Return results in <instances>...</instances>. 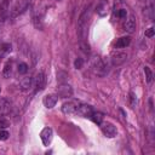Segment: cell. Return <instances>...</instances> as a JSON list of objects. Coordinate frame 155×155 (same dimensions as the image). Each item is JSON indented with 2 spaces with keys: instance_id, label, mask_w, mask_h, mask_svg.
I'll list each match as a JSON object with an SVG mask.
<instances>
[{
  "instance_id": "10",
  "label": "cell",
  "mask_w": 155,
  "mask_h": 155,
  "mask_svg": "<svg viewBox=\"0 0 155 155\" xmlns=\"http://www.w3.org/2000/svg\"><path fill=\"white\" fill-rule=\"evenodd\" d=\"M10 11H8V1L7 0H2V2L0 4V22H4L7 16H8Z\"/></svg>"
},
{
  "instance_id": "27",
  "label": "cell",
  "mask_w": 155,
  "mask_h": 155,
  "mask_svg": "<svg viewBox=\"0 0 155 155\" xmlns=\"http://www.w3.org/2000/svg\"><path fill=\"white\" fill-rule=\"evenodd\" d=\"M145 36L147 38H153L154 36V28H149L145 30Z\"/></svg>"
},
{
  "instance_id": "26",
  "label": "cell",
  "mask_w": 155,
  "mask_h": 155,
  "mask_svg": "<svg viewBox=\"0 0 155 155\" xmlns=\"http://www.w3.org/2000/svg\"><path fill=\"white\" fill-rule=\"evenodd\" d=\"M126 16H127V12H126V10H124V8H120L119 11H117V17L119 18H126Z\"/></svg>"
},
{
  "instance_id": "21",
  "label": "cell",
  "mask_w": 155,
  "mask_h": 155,
  "mask_svg": "<svg viewBox=\"0 0 155 155\" xmlns=\"http://www.w3.org/2000/svg\"><path fill=\"white\" fill-rule=\"evenodd\" d=\"M144 73H145V78H147V82H151V80H153V73H151V70H150V68L149 67H145L144 68Z\"/></svg>"
},
{
  "instance_id": "28",
  "label": "cell",
  "mask_w": 155,
  "mask_h": 155,
  "mask_svg": "<svg viewBox=\"0 0 155 155\" xmlns=\"http://www.w3.org/2000/svg\"><path fill=\"white\" fill-rule=\"evenodd\" d=\"M145 2H148V4H151V2H153V0H145Z\"/></svg>"
},
{
  "instance_id": "29",
  "label": "cell",
  "mask_w": 155,
  "mask_h": 155,
  "mask_svg": "<svg viewBox=\"0 0 155 155\" xmlns=\"http://www.w3.org/2000/svg\"><path fill=\"white\" fill-rule=\"evenodd\" d=\"M0 91H1V88H0Z\"/></svg>"
},
{
  "instance_id": "16",
  "label": "cell",
  "mask_w": 155,
  "mask_h": 155,
  "mask_svg": "<svg viewBox=\"0 0 155 155\" xmlns=\"http://www.w3.org/2000/svg\"><path fill=\"white\" fill-rule=\"evenodd\" d=\"M91 117V120L94 122V124H97V125H101L102 124V121H103V114L102 113H98V111H93L92 113V115L90 116Z\"/></svg>"
},
{
  "instance_id": "17",
  "label": "cell",
  "mask_w": 155,
  "mask_h": 155,
  "mask_svg": "<svg viewBox=\"0 0 155 155\" xmlns=\"http://www.w3.org/2000/svg\"><path fill=\"white\" fill-rule=\"evenodd\" d=\"M2 75L5 78H10L12 75V63L11 62H7L4 67V70H2Z\"/></svg>"
},
{
  "instance_id": "11",
  "label": "cell",
  "mask_w": 155,
  "mask_h": 155,
  "mask_svg": "<svg viewBox=\"0 0 155 155\" xmlns=\"http://www.w3.org/2000/svg\"><path fill=\"white\" fill-rule=\"evenodd\" d=\"M11 102L7 98H0V113L1 114H8L11 111Z\"/></svg>"
},
{
  "instance_id": "5",
  "label": "cell",
  "mask_w": 155,
  "mask_h": 155,
  "mask_svg": "<svg viewBox=\"0 0 155 155\" xmlns=\"http://www.w3.org/2000/svg\"><path fill=\"white\" fill-rule=\"evenodd\" d=\"M57 94L62 98H69L73 96V88L69 86V85H65V84H62L58 86L57 88Z\"/></svg>"
},
{
  "instance_id": "19",
  "label": "cell",
  "mask_w": 155,
  "mask_h": 155,
  "mask_svg": "<svg viewBox=\"0 0 155 155\" xmlns=\"http://www.w3.org/2000/svg\"><path fill=\"white\" fill-rule=\"evenodd\" d=\"M7 52H11V44H7V42L1 44L0 45V53L2 54V53H7Z\"/></svg>"
},
{
  "instance_id": "3",
  "label": "cell",
  "mask_w": 155,
  "mask_h": 155,
  "mask_svg": "<svg viewBox=\"0 0 155 155\" xmlns=\"http://www.w3.org/2000/svg\"><path fill=\"white\" fill-rule=\"evenodd\" d=\"M101 125H102V124H101ZM102 132L104 133L105 137H108V138H113V137L116 136L117 130H116V127H115L113 124H110V122H105V124L102 125Z\"/></svg>"
},
{
  "instance_id": "25",
  "label": "cell",
  "mask_w": 155,
  "mask_h": 155,
  "mask_svg": "<svg viewBox=\"0 0 155 155\" xmlns=\"http://www.w3.org/2000/svg\"><path fill=\"white\" fill-rule=\"evenodd\" d=\"M8 126H10L8 120H6V119H0V128H7Z\"/></svg>"
},
{
  "instance_id": "14",
  "label": "cell",
  "mask_w": 155,
  "mask_h": 155,
  "mask_svg": "<svg viewBox=\"0 0 155 155\" xmlns=\"http://www.w3.org/2000/svg\"><path fill=\"white\" fill-rule=\"evenodd\" d=\"M34 81H33V78L30 76H27V78H23L19 82V86H21V90L22 91H28L31 86H33Z\"/></svg>"
},
{
  "instance_id": "15",
  "label": "cell",
  "mask_w": 155,
  "mask_h": 155,
  "mask_svg": "<svg viewBox=\"0 0 155 155\" xmlns=\"http://www.w3.org/2000/svg\"><path fill=\"white\" fill-rule=\"evenodd\" d=\"M130 42H131V38H130V36H122V38L117 39L115 46L119 47V48H121V47H126V46H128Z\"/></svg>"
},
{
  "instance_id": "20",
  "label": "cell",
  "mask_w": 155,
  "mask_h": 155,
  "mask_svg": "<svg viewBox=\"0 0 155 155\" xmlns=\"http://www.w3.org/2000/svg\"><path fill=\"white\" fill-rule=\"evenodd\" d=\"M79 45H80V48H81V51L84 53H88L90 52V46H88L87 41H80Z\"/></svg>"
},
{
  "instance_id": "23",
  "label": "cell",
  "mask_w": 155,
  "mask_h": 155,
  "mask_svg": "<svg viewBox=\"0 0 155 155\" xmlns=\"http://www.w3.org/2000/svg\"><path fill=\"white\" fill-rule=\"evenodd\" d=\"M10 133L5 128H0V140H6L8 138Z\"/></svg>"
},
{
  "instance_id": "13",
  "label": "cell",
  "mask_w": 155,
  "mask_h": 155,
  "mask_svg": "<svg viewBox=\"0 0 155 155\" xmlns=\"http://www.w3.org/2000/svg\"><path fill=\"white\" fill-rule=\"evenodd\" d=\"M125 30L127 33H133L136 30V19L133 16H130L127 19H126V23H125Z\"/></svg>"
},
{
  "instance_id": "9",
  "label": "cell",
  "mask_w": 155,
  "mask_h": 155,
  "mask_svg": "<svg viewBox=\"0 0 155 155\" xmlns=\"http://www.w3.org/2000/svg\"><path fill=\"white\" fill-rule=\"evenodd\" d=\"M127 58V54L125 52H116L111 56V63L113 65H120L122 64Z\"/></svg>"
},
{
  "instance_id": "6",
  "label": "cell",
  "mask_w": 155,
  "mask_h": 155,
  "mask_svg": "<svg viewBox=\"0 0 155 155\" xmlns=\"http://www.w3.org/2000/svg\"><path fill=\"white\" fill-rule=\"evenodd\" d=\"M45 84H46V78L44 73H39L35 76L34 80V86H35V92H40L45 88Z\"/></svg>"
},
{
  "instance_id": "4",
  "label": "cell",
  "mask_w": 155,
  "mask_h": 155,
  "mask_svg": "<svg viewBox=\"0 0 155 155\" xmlns=\"http://www.w3.org/2000/svg\"><path fill=\"white\" fill-rule=\"evenodd\" d=\"M52 137H53V131H52V128H51V127H45V128L41 131V133H40L41 142H42V144H44V145H46V147L51 143Z\"/></svg>"
},
{
  "instance_id": "2",
  "label": "cell",
  "mask_w": 155,
  "mask_h": 155,
  "mask_svg": "<svg viewBox=\"0 0 155 155\" xmlns=\"http://www.w3.org/2000/svg\"><path fill=\"white\" fill-rule=\"evenodd\" d=\"M93 113V108L91 105H87V104H80L78 105L76 110H75V114H78L79 116H82V117H90Z\"/></svg>"
},
{
  "instance_id": "8",
  "label": "cell",
  "mask_w": 155,
  "mask_h": 155,
  "mask_svg": "<svg viewBox=\"0 0 155 155\" xmlns=\"http://www.w3.org/2000/svg\"><path fill=\"white\" fill-rule=\"evenodd\" d=\"M97 13L101 16V17H105L109 12V4H108V0H101L99 4L97 5V8H96Z\"/></svg>"
},
{
  "instance_id": "24",
  "label": "cell",
  "mask_w": 155,
  "mask_h": 155,
  "mask_svg": "<svg viewBox=\"0 0 155 155\" xmlns=\"http://www.w3.org/2000/svg\"><path fill=\"white\" fill-rule=\"evenodd\" d=\"M82 64H84V59H82V58H76L75 62H74V67H75L76 69H80V68L82 67Z\"/></svg>"
},
{
  "instance_id": "12",
  "label": "cell",
  "mask_w": 155,
  "mask_h": 155,
  "mask_svg": "<svg viewBox=\"0 0 155 155\" xmlns=\"http://www.w3.org/2000/svg\"><path fill=\"white\" fill-rule=\"evenodd\" d=\"M42 103H44V105H45L46 108L51 109V108H53V107L56 105V103H57V97L53 96V94H47V96L44 97Z\"/></svg>"
},
{
  "instance_id": "22",
  "label": "cell",
  "mask_w": 155,
  "mask_h": 155,
  "mask_svg": "<svg viewBox=\"0 0 155 155\" xmlns=\"http://www.w3.org/2000/svg\"><path fill=\"white\" fill-rule=\"evenodd\" d=\"M130 105H131V108H134L137 105V96L133 92L130 93Z\"/></svg>"
},
{
  "instance_id": "1",
  "label": "cell",
  "mask_w": 155,
  "mask_h": 155,
  "mask_svg": "<svg viewBox=\"0 0 155 155\" xmlns=\"http://www.w3.org/2000/svg\"><path fill=\"white\" fill-rule=\"evenodd\" d=\"M90 18H91V11H90V6H87L84 10V12L80 15L79 21H78V36L80 41H86Z\"/></svg>"
},
{
  "instance_id": "7",
  "label": "cell",
  "mask_w": 155,
  "mask_h": 155,
  "mask_svg": "<svg viewBox=\"0 0 155 155\" xmlns=\"http://www.w3.org/2000/svg\"><path fill=\"white\" fill-rule=\"evenodd\" d=\"M79 105V102L78 101H69V102H65L63 103L62 105V111L64 114H74L76 108Z\"/></svg>"
},
{
  "instance_id": "18",
  "label": "cell",
  "mask_w": 155,
  "mask_h": 155,
  "mask_svg": "<svg viewBox=\"0 0 155 155\" xmlns=\"http://www.w3.org/2000/svg\"><path fill=\"white\" fill-rule=\"evenodd\" d=\"M17 71H18V74H25V73L28 71V64L24 63V62L18 63V65H17Z\"/></svg>"
}]
</instances>
